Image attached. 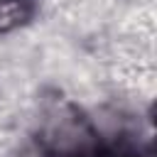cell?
Masks as SVG:
<instances>
[{
  "label": "cell",
  "instance_id": "obj_1",
  "mask_svg": "<svg viewBox=\"0 0 157 157\" xmlns=\"http://www.w3.org/2000/svg\"><path fill=\"white\" fill-rule=\"evenodd\" d=\"M29 17V0H0V32L15 29Z\"/></svg>",
  "mask_w": 157,
  "mask_h": 157
},
{
  "label": "cell",
  "instance_id": "obj_2",
  "mask_svg": "<svg viewBox=\"0 0 157 157\" xmlns=\"http://www.w3.org/2000/svg\"><path fill=\"white\" fill-rule=\"evenodd\" d=\"M52 157H61V155H52Z\"/></svg>",
  "mask_w": 157,
  "mask_h": 157
}]
</instances>
